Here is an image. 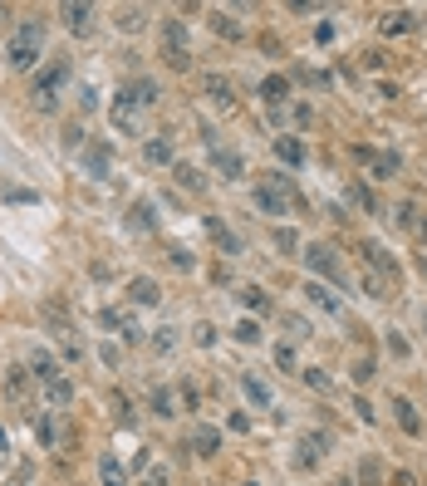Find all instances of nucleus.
Listing matches in <instances>:
<instances>
[{"mask_svg":"<svg viewBox=\"0 0 427 486\" xmlns=\"http://www.w3.org/2000/svg\"><path fill=\"white\" fill-rule=\"evenodd\" d=\"M417 241H422V246H427V222H422V226H417Z\"/></svg>","mask_w":427,"mask_h":486,"instance_id":"obj_55","label":"nucleus"},{"mask_svg":"<svg viewBox=\"0 0 427 486\" xmlns=\"http://www.w3.org/2000/svg\"><path fill=\"white\" fill-rule=\"evenodd\" d=\"M6 20H10V6H0V25H6Z\"/></svg>","mask_w":427,"mask_h":486,"instance_id":"obj_56","label":"nucleus"},{"mask_svg":"<svg viewBox=\"0 0 427 486\" xmlns=\"http://www.w3.org/2000/svg\"><path fill=\"white\" fill-rule=\"evenodd\" d=\"M113 413H118V422H123V427H128V422H133V403H128V398H123V393H118V403H113Z\"/></svg>","mask_w":427,"mask_h":486,"instance_id":"obj_51","label":"nucleus"},{"mask_svg":"<svg viewBox=\"0 0 427 486\" xmlns=\"http://www.w3.org/2000/svg\"><path fill=\"white\" fill-rule=\"evenodd\" d=\"M393 413H398V427L408 432V438H417V432H422V417H417V408L408 398H393Z\"/></svg>","mask_w":427,"mask_h":486,"instance_id":"obj_22","label":"nucleus"},{"mask_svg":"<svg viewBox=\"0 0 427 486\" xmlns=\"http://www.w3.org/2000/svg\"><path fill=\"white\" fill-rule=\"evenodd\" d=\"M368 378H373V354H358V359H354V384L363 388Z\"/></svg>","mask_w":427,"mask_h":486,"instance_id":"obj_41","label":"nucleus"},{"mask_svg":"<svg viewBox=\"0 0 427 486\" xmlns=\"http://www.w3.org/2000/svg\"><path fill=\"white\" fill-rule=\"evenodd\" d=\"M358 481H363V486H379V481H383L379 457H363V462H358Z\"/></svg>","mask_w":427,"mask_h":486,"instance_id":"obj_36","label":"nucleus"},{"mask_svg":"<svg viewBox=\"0 0 427 486\" xmlns=\"http://www.w3.org/2000/svg\"><path fill=\"white\" fill-rule=\"evenodd\" d=\"M147 344H152L157 354H172V344H177V339H172V330H152V334H147Z\"/></svg>","mask_w":427,"mask_h":486,"instance_id":"obj_43","label":"nucleus"},{"mask_svg":"<svg viewBox=\"0 0 427 486\" xmlns=\"http://www.w3.org/2000/svg\"><path fill=\"white\" fill-rule=\"evenodd\" d=\"M39 49H44V25L39 20H25V25H15V35L6 44V64L10 69H35Z\"/></svg>","mask_w":427,"mask_h":486,"instance_id":"obj_1","label":"nucleus"},{"mask_svg":"<svg viewBox=\"0 0 427 486\" xmlns=\"http://www.w3.org/2000/svg\"><path fill=\"white\" fill-rule=\"evenodd\" d=\"M25 388H30V368H10V373H6V398H15V403H20V398H25Z\"/></svg>","mask_w":427,"mask_h":486,"instance_id":"obj_29","label":"nucleus"},{"mask_svg":"<svg viewBox=\"0 0 427 486\" xmlns=\"http://www.w3.org/2000/svg\"><path fill=\"white\" fill-rule=\"evenodd\" d=\"M64 84H69V64L64 60H55L39 79H35V89H30V103L39 108V114H55L60 108V93H64Z\"/></svg>","mask_w":427,"mask_h":486,"instance_id":"obj_2","label":"nucleus"},{"mask_svg":"<svg viewBox=\"0 0 427 486\" xmlns=\"http://www.w3.org/2000/svg\"><path fill=\"white\" fill-rule=\"evenodd\" d=\"M0 452H6V432H0Z\"/></svg>","mask_w":427,"mask_h":486,"instance_id":"obj_58","label":"nucleus"},{"mask_svg":"<svg viewBox=\"0 0 427 486\" xmlns=\"http://www.w3.org/2000/svg\"><path fill=\"white\" fill-rule=\"evenodd\" d=\"M236 300H241L251 314H271V300H265V290H260V285H241V290H236Z\"/></svg>","mask_w":427,"mask_h":486,"instance_id":"obj_25","label":"nucleus"},{"mask_svg":"<svg viewBox=\"0 0 427 486\" xmlns=\"http://www.w3.org/2000/svg\"><path fill=\"white\" fill-rule=\"evenodd\" d=\"M344 197H349V201L358 206V211H368V216H383V206H379V197H373V192H368L363 182H349V192H344Z\"/></svg>","mask_w":427,"mask_h":486,"instance_id":"obj_20","label":"nucleus"},{"mask_svg":"<svg viewBox=\"0 0 427 486\" xmlns=\"http://www.w3.org/2000/svg\"><path fill=\"white\" fill-rule=\"evenodd\" d=\"M260 98L271 103V108H280V103L290 98V79H285V74H271V79L260 84Z\"/></svg>","mask_w":427,"mask_h":486,"instance_id":"obj_19","label":"nucleus"},{"mask_svg":"<svg viewBox=\"0 0 427 486\" xmlns=\"http://www.w3.org/2000/svg\"><path fill=\"white\" fill-rule=\"evenodd\" d=\"M211 30H217L221 39H241V25H236L226 10H211Z\"/></svg>","mask_w":427,"mask_h":486,"instance_id":"obj_32","label":"nucleus"},{"mask_svg":"<svg viewBox=\"0 0 427 486\" xmlns=\"http://www.w3.org/2000/svg\"><path fill=\"white\" fill-rule=\"evenodd\" d=\"M109 118H113V128H118V133H138V128H143V108H133L123 93H113V108H109Z\"/></svg>","mask_w":427,"mask_h":486,"instance_id":"obj_7","label":"nucleus"},{"mask_svg":"<svg viewBox=\"0 0 427 486\" xmlns=\"http://www.w3.org/2000/svg\"><path fill=\"white\" fill-rule=\"evenodd\" d=\"M325 447H329V432H305V438H300V467H314L319 457H325Z\"/></svg>","mask_w":427,"mask_h":486,"instance_id":"obj_14","label":"nucleus"},{"mask_svg":"<svg viewBox=\"0 0 427 486\" xmlns=\"http://www.w3.org/2000/svg\"><path fill=\"white\" fill-rule=\"evenodd\" d=\"M192 447H197V457H217L221 432H217V427H197V432H192Z\"/></svg>","mask_w":427,"mask_h":486,"instance_id":"obj_23","label":"nucleus"},{"mask_svg":"<svg viewBox=\"0 0 427 486\" xmlns=\"http://www.w3.org/2000/svg\"><path fill=\"white\" fill-rule=\"evenodd\" d=\"M236 378H241V388H246V398H251L255 408H271V388H265L255 373H236Z\"/></svg>","mask_w":427,"mask_h":486,"instance_id":"obj_26","label":"nucleus"},{"mask_svg":"<svg viewBox=\"0 0 427 486\" xmlns=\"http://www.w3.org/2000/svg\"><path fill=\"white\" fill-rule=\"evenodd\" d=\"M275 157L285 162V168H300L305 162V143L300 138H275Z\"/></svg>","mask_w":427,"mask_h":486,"instance_id":"obj_24","label":"nucleus"},{"mask_svg":"<svg viewBox=\"0 0 427 486\" xmlns=\"http://www.w3.org/2000/svg\"><path fill=\"white\" fill-rule=\"evenodd\" d=\"M300 378H305L314 393H329V373H325V368H314V363H309V368H300Z\"/></svg>","mask_w":427,"mask_h":486,"instance_id":"obj_38","label":"nucleus"},{"mask_svg":"<svg viewBox=\"0 0 427 486\" xmlns=\"http://www.w3.org/2000/svg\"><path fill=\"white\" fill-rule=\"evenodd\" d=\"M354 162H363V168H368V162H373V147H368V143H354Z\"/></svg>","mask_w":427,"mask_h":486,"instance_id":"obj_52","label":"nucleus"},{"mask_svg":"<svg viewBox=\"0 0 427 486\" xmlns=\"http://www.w3.org/2000/svg\"><path fill=\"white\" fill-rule=\"evenodd\" d=\"M417 270H422V280H427V255H422V260H417Z\"/></svg>","mask_w":427,"mask_h":486,"instance_id":"obj_57","label":"nucleus"},{"mask_svg":"<svg viewBox=\"0 0 427 486\" xmlns=\"http://www.w3.org/2000/svg\"><path fill=\"white\" fill-rule=\"evenodd\" d=\"M44 393H49V398H55L60 408H69V403H74V384H69V378H60V384H49Z\"/></svg>","mask_w":427,"mask_h":486,"instance_id":"obj_39","label":"nucleus"},{"mask_svg":"<svg viewBox=\"0 0 427 486\" xmlns=\"http://www.w3.org/2000/svg\"><path fill=\"white\" fill-rule=\"evenodd\" d=\"M211 162H217V172H226L231 182H236V177H246V157H241V152H231V147H221V143H211Z\"/></svg>","mask_w":427,"mask_h":486,"instance_id":"obj_12","label":"nucleus"},{"mask_svg":"<svg viewBox=\"0 0 427 486\" xmlns=\"http://www.w3.org/2000/svg\"><path fill=\"white\" fill-rule=\"evenodd\" d=\"M60 20H64L74 35H84V30L93 25V6H89V0H64V6H60Z\"/></svg>","mask_w":427,"mask_h":486,"instance_id":"obj_10","label":"nucleus"},{"mask_svg":"<svg viewBox=\"0 0 427 486\" xmlns=\"http://www.w3.org/2000/svg\"><path fill=\"white\" fill-rule=\"evenodd\" d=\"M192 339H197L201 349H211V344H217V330H211L206 319H197V330H192Z\"/></svg>","mask_w":427,"mask_h":486,"instance_id":"obj_44","label":"nucleus"},{"mask_svg":"<svg viewBox=\"0 0 427 486\" xmlns=\"http://www.w3.org/2000/svg\"><path fill=\"white\" fill-rule=\"evenodd\" d=\"M157 35H163V60H167V69L187 74V69H192V39H187V25H182V20H163V25H157Z\"/></svg>","mask_w":427,"mask_h":486,"instance_id":"obj_3","label":"nucleus"},{"mask_svg":"<svg viewBox=\"0 0 427 486\" xmlns=\"http://www.w3.org/2000/svg\"><path fill=\"white\" fill-rule=\"evenodd\" d=\"M393 222H398L403 231H417V206H412V201H398V206H393Z\"/></svg>","mask_w":427,"mask_h":486,"instance_id":"obj_37","label":"nucleus"},{"mask_svg":"<svg viewBox=\"0 0 427 486\" xmlns=\"http://www.w3.org/2000/svg\"><path fill=\"white\" fill-rule=\"evenodd\" d=\"M309 270H319L325 280H334V285H349V276H344V265L334 260V251L329 246H305V255H300Z\"/></svg>","mask_w":427,"mask_h":486,"instance_id":"obj_6","label":"nucleus"},{"mask_svg":"<svg viewBox=\"0 0 427 486\" xmlns=\"http://www.w3.org/2000/svg\"><path fill=\"white\" fill-rule=\"evenodd\" d=\"M30 378H35V384H44V388H49V384H60V378H64V368H60L55 359H49L44 349H35V354H30Z\"/></svg>","mask_w":427,"mask_h":486,"instance_id":"obj_11","label":"nucleus"},{"mask_svg":"<svg viewBox=\"0 0 427 486\" xmlns=\"http://www.w3.org/2000/svg\"><path fill=\"white\" fill-rule=\"evenodd\" d=\"M98 481H103V486H123V481H128L123 462H118V457H98Z\"/></svg>","mask_w":427,"mask_h":486,"instance_id":"obj_27","label":"nucleus"},{"mask_svg":"<svg viewBox=\"0 0 427 486\" xmlns=\"http://www.w3.org/2000/svg\"><path fill=\"white\" fill-rule=\"evenodd\" d=\"M143 157H147V162H172V143H167V138H147V143H143Z\"/></svg>","mask_w":427,"mask_h":486,"instance_id":"obj_31","label":"nucleus"},{"mask_svg":"<svg viewBox=\"0 0 427 486\" xmlns=\"http://www.w3.org/2000/svg\"><path fill=\"white\" fill-rule=\"evenodd\" d=\"M201 93L217 103V108H231V103H236V84H231L226 74H201Z\"/></svg>","mask_w":427,"mask_h":486,"instance_id":"obj_8","label":"nucleus"},{"mask_svg":"<svg viewBox=\"0 0 427 486\" xmlns=\"http://www.w3.org/2000/svg\"><path fill=\"white\" fill-rule=\"evenodd\" d=\"M143 25H147V10H143V6L118 10V30H128V35H133V30H143Z\"/></svg>","mask_w":427,"mask_h":486,"instance_id":"obj_33","label":"nucleus"},{"mask_svg":"<svg viewBox=\"0 0 427 486\" xmlns=\"http://www.w3.org/2000/svg\"><path fill=\"white\" fill-rule=\"evenodd\" d=\"M167 255H172V265H177V270H192V255H187L182 246H167Z\"/></svg>","mask_w":427,"mask_h":486,"instance_id":"obj_50","label":"nucleus"},{"mask_svg":"<svg viewBox=\"0 0 427 486\" xmlns=\"http://www.w3.org/2000/svg\"><path fill=\"white\" fill-rule=\"evenodd\" d=\"M408 25H412V15H408V10H388V15L379 20V30H383V35H403Z\"/></svg>","mask_w":427,"mask_h":486,"instance_id":"obj_34","label":"nucleus"},{"mask_svg":"<svg viewBox=\"0 0 427 486\" xmlns=\"http://www.w3.org/2000/svg\"><path fill=\"white\" fill-rule=\"evenodd\" d=\"M236 339H241V344H260V324H255V319H241V324H236Z\"/></svg>","mask_w":427,"mask_h":486,"instance_id":"obj_42","label":"nucleus"},{"mask_svg":"<svg viewBox=\"0 0 427 486\" xmlns=\"http://www.w3.org/2000/svg\"><path fill=\"white\" fill-rule=\"evenodd\" d=\"M118 93H123L133 108H152V103H157V84H152V79H128Z\"/></svg>","mask_w":427,"mask_h":486,"instance_id":"obj_13","label":"nucleus"},{"mask_svg":"<svg viewBox=\"0 0 427 486\" xmlns=\"http://www.w3.org/2000/svg\"><path fill=\"white\" fill-rule=\"evenodd\" d=\"M226 427H231V432H246V427H251V417H246V413H231V417H226Z\"/></svg>","mask_w":427,"mask_h":486,"instance_id":"obj_53","label":"nucleus"},{"mask_svg":"<svg viewBox=\"0 0 427 486\" xmlns=\"http://www.w3.org/2000/svg\"><path fill=\"white\" fill-rule=\"evenodd\" d=\"M128 295H133L138 305H157V300H163L157 280H147V276H133V280H128Z\"/></svg>","mask_w":427,"mask_h":486,"instance_id":"obj_21","label":"nucleus"},{"mask_svg":"<svg viewBox=\"0 0 427 486\" xmlns=\"http://www.w3.org/2000/svg\"><path fill=\"white\" fill-rule=\"evenodd\" d=\"M79 162L93 172V177H109V162H113V152H109V143H84L79 147Z\"/></svg>","mask_w":427,"mask_h":486,"instance_id":"obj_9","label":"nucleus"},{"mask_svg":"<svg viewBox=\"0 0 427 486\" xmlns=\"http://www.w3.org/2000/svg\"><path fill=\"white\" fill-rule=\"evenodd\" d=\"M358 251H363V260L373 265V276H379V280H388V285L398 290V280H403L398 255H388V246H379V241H358Z\"/></svg>","mask_w":427,"mask_h":486,"instance_id":"obj_5","label":"nucleus"},{"mask_svg":"<svg viewBox=\"0 0 427 486\" xmlns=\"http://www.w3.org/2000/svg\"><path fill=\"white\" fill-rule=\"evenodd\" d=\"M206 231H211V241L221 246V255H241V241L226 231V222H221V216H206Z\"/></svg>","mask_w":427,"mask_h":486,"instance_id":"obj_18","label":"nucleus"},{"mask_svg":"<svg viewBox=\"0 0 427 486\" xmlns=\"http://www.w3.org/2000/svg\"><path fill=\"white\" fill-rule=\"evenodd\" d=\"M172 172H177V182H182L187 192H201V187H206V177L192 168V162H172Z\"/></svg>","mask_w":427,"mask_h":486,"instance_id":"obj_30","label":"nucleus"},{"mask_svg":"<svg viewBox=\"0 0 427 486\" xmlns=\"http://www.w3.org/2000/svg\"><path fill=\"white\" fill-rule=\"evenodd\" d=\"M35 438H39L44 447H55V422H49V417H35Z\"/></svg>","mask_w":427,"mask_h":486,"instance_id":"obj_45","label":"nucleus"},{"mask_svg":"<svg viewBox=\"0 0 427 486\" xmlns=\"http://www.w3.org/2000/svg\"><path fill=\"white\" fill-rule=\"evenodd\" d=\"M98 319L109 324V330H123V339H128V344H138V339H143V330H138V319H133L128 309H103Z\"/></svg>","mask_w":427,"mask_h":486,"instance_id":"obj_15","label":"nucleus"},{"mask_svg":"<svg viewBox=\"0 0 427 486\" xmlns=\"http://www.w3.org/2000/svg\"><path fill=\"white\" fill-rule=\"evenodd\" d=\"M290 201H300V197H295V187H290V177H275V182L255 187V206H260L265 216H285V211H290Z\"/></svg>","mask_w":427,"mask_h":486,"instance_id":"obj_4","label":"nucleus"},{"mask_svg":"<svg viewBox=\"0 0 427 486\" xmlns=\"http://www.w3.org/2000/svg\"><path fill=\"white\" fill-rule=\"evenodd\" d=\"M398 168H403V157H398V152H373V162H368L373 182H393V177H398Z\"/></svg>","mask_w":427,"mask_h":486,"instance_id":"obj_17","label":"nucleus"},{"mask_svg":"<svg viewBox=\"0 0 427 486\" xmlns=\"http://www.w3.org/2000/svg\"><path fill=\"white\" fill-rule=\"evenodd\" d=\"M393 486H417V481H412V471H393Z\"/></svg>","mask_w":427,"mask_h":486,"instance_id":"obj_54","label":"nucleus"},{"mask_svg":"<svg viewBox=\"0 0 427 486\" xmlns=\"http://www.w3.org/2000/svg\"><path fill=\"white\" fill-rule=\"evenodd\" d=\"M388 290H393L388 280H379V276H363V295H368V300H388Z\"/></svg>","mask_w":427,"mask_h":486,"instance_id":"obj_40","label":"nucleus"},{"mask_svg":"<svg viewBox=\"0 0 427 486\" xmlns=\"http://www.w3.org/2000/svg\"><path fill=\"white\" fill-rule=\"evenodd\" d=\"M275 368L295 373V349H290V344H275Z\"/></svg>","mask_w":427,"mask_h":486,"instance_id":"obj_46","label":"nucleus"},{"mask_svg":"<svg viewBox=\"0 0 427 486\" xmlns=\"http://www.w3.org/2000/svg\"><path fill=\"white\" fill-rule=\"evenodd\" d=\"M388 354H393V359H408V339H403L398 330H388Z\"/></svg>","mask_w":427,"mask_h":486,"instance_id":"obj_48","label":"nucleus"},{"mask_svg":"<svg viewBox=\"0 0 427 486\" xmlns=\"http://www.w3.org/2000/svg\"><path fill=\"white\" fill-rule=\"evenodd\" d=\"M0 197H6V201H39V197H35V192H25V187H6Z\"/></svg>","mask_w":427,"mask_h":486,"instance_id":"obj_49","label":"nucleus"},{"mask_svg":"<svg viewBox=\"0 0 427 486\" xmlns=\"http://www.w3.org/2000/svg\"><path fill=\"white\" fill-rule=\"evenodd\" d=\"M133 226L138 231H157V206L143 197V201H133Z\"/></svg>","mask_w":427,"mask_h":486,"instance_id":"obj_28","label":"nucleus"},{"mask_svg":"<svg viewBox=\"0 0 427 486\" xmlns=\"http://www.w3.org/2000/svg\"><path fill=\"white\" fill-rule=\"evenodd\" d=\"M275 246H280V251H300V236H295L290 226H280V231H275Z\"/></svg>","mask_w":427,"mask_h":486,"instance_id":"obj_47","label":"nucleus"},{"mask_svg":"<svg viewBox=\"0 0 427 486\" xmlns=\"http://www.w3.org/2000/svg\"><path fill=\"white\" fill-rule=\"evenodd\" d=\"M305 300H309V305H319L325 314H344V300H339L329 285H314V280H309V285H305Z\"/></svg>","mask_w":427,"mask_h":486,"instance_id":"obj_16","label":"nucleus"},{"mask_svg":"<svg viewBox=\"0 0 427 486\" xmlns=\"http://www.w3.org/2000/svg\"><path fill=\"white\" fill-rule=\"evenodd\" d=\"M152 413H157V417H177V403H172L167 388H152Z\"/></svg>","mask_w":427,"mask_h":486,"instance_id":"obj_35","label":"nucleus"}]
</instances>
